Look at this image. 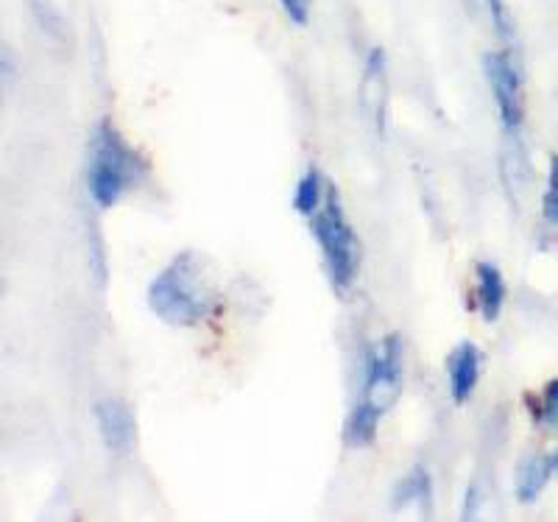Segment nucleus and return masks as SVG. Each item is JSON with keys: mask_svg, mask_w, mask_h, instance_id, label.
Segmentation results:
<instances>
[{"mask_svg": "<svg viewBox=\"0 0 558 522\" xmlns=\"http://www.w3.org/2000/svg\"><path fill=\"white\" fill-rule=\"evenodd\" d=\"M313 235H316L318 248H322L330 280L338 291L352 288L361 271V241H357L352 223L347 221L341 196L332 185H327L324 202L313 216Z\"/></svg>", "mask_w": 558, "mask_h": 522, "instance_id": "4", "label": "nucleus"}, {"mask_svg": "<svg viewBox=\"0 0 558 522\" xmlns=\"http://www.w3.org/2000/svg\"><path fill=\"white\" fill-rule=\"evenodd\" d=\"M483 71H486L492 93H495L497 112H500V123L508 134L520 132L522 121H525V107H522V73L517 59L508 51L486 53L483 59Z\"/></svg>", "mask_w": 558, "mask_h": 522, "instance_id": "5", "label": "nucleus"}, {"mask_svg": "<svg viewBox=\"0 0 558 522\" xmlns=\"http://www.w3.org/2000/svg\"><path fill=\"white\" fill-rule=\"evenodd\" d=\"M477 300H481V316L486 321H497L506 302V280L495 263H477Z\"/></svg>", "mask_w": 558, "mask_h": 522, "instance_id": "8", "label": "nucleus"}, {"mask_svg": "<svg viewBox=\"0 0 558 522\" xmlns=\"http://www.w3.org/2000/svg\"><path fill=\"white\" fill-rule=\"evenodd\" d=\"M148 307L171 327H196L216 311V291L207 277V263L196 252L173 257L148 286Z\"/></svg>", "mask_w": 558, "mask_h": 522, "instance_id": "1", "label": "nucleus"}, {"mask_svg": "<svg viewBox=\"0 0 558 522\" xmlns=\"http://www.w3.org/2000/svg\"><path fill=\"white\" fill-rule=\"evenodd\" d=\"M542 213L550 223L558 227V154L550 157V177H547V193L542 202Z\"/></svg>", "mask_w": 558, "mask_h": 522, "instance_id": "13", "label": "nucleus"}, {"mask_svg": "<svg viewBox=\"0 0 558 522\" xmlns=\"http://www.w3.org/2000/svg\"><path fill=\"white\" fill-rule=\"evenodd\" d=\"M286 14L291 17V23L296 26H307V20H311V0H279Z\"/></svg>", "mask_w": 558, "mask_h": 522, "instance_id": "16", "label": "nucleus"}, {"mask_svg": "<svg viewBox=\"0 0 558 522\" xmlns=\"http://www.w3.org/2000/svg\"><path fill=\"white\" fill-rule=\"evenodd\" d=\"M363 101L377 109V129L386 123V53L383 48H372L366 57V76H363Z\"/></svg>", "mask_w": 558, "mask_h": 522, "instance_id": "9", "label": "nucleus"}, {"mask_svg": "<svg viewBox=\"0 0 558 522\" xmlns=\"http://www.w3.org/2000/svg\"><path fill=\"white\" fill-rule=\"evenodd\" d=\"M402 391V338L400 332L383 338L377 350L366 357V383L363 397L343 427V441L352 447L372 445L377 436L383 414L393 408Z\"/></svg>", "mask_w": 558, "mask_h": 522, "instance_id": "2", "label": "nucleus"}, {"mask_svg": "<svg viewBox=\"0 0 558 522\" xmlns=\"http://www.w3.org/2000/svg\"><path fill=\"white\" fill-rule=\"evenodd\" d=\"M148 177L146 160L129 146L121 132L101 121L89 137L87 191L98 207H112Z\"/></svg>", "mask_w": 558, "mask_h": 522, "instance_id": "3", "label": "nucleus"}, {"mask_svg": "<svg viewBox=\"0 0 558 522\" xmlns=\"http://www.w3.org/2000/svg\"><path fill=\"white\" fill-rule=\"evenodd\" d=\"M481 350L472 341H461L450 355V394L456 405H463L481 380Z\"/></svg>", "mask_w": 558, "mask_h": 522, "instance_id": "7", "label": "nucleus"}, {"mask_svg": "<svg viewBox=\"0 0 558 522\" xmlns=\"http://www.w3.org/2000/svg\"><path fill=\"white\" fill-rule=\"evenodd\" d=\"M553 466H556V470H558V450L553 452Z\"/></svg>", "mask_w": 558, "mask_h": 522, "instance_id": "17", "label": "nucleus"}, {"mask_svg": "<svg viewBox=\"0 0 558 522\" xmlns=\"http://www.w3.org/2000/svg\"><path fill=\"white\" fill-rule=\"evenodd\" d=\"M324 193H327V182L322 179V173L316 168H307L305 177L299 179L296 193H293V210L299 216L313 218L318 213V207H322Z\"/></svg>", "mask_w": 558, "mask_h": 522, "instance_id": "12", "label": "nucleus"}, {"mask_svg": "<svg viewBox=\"0 0 558 522\" xmlns=\"http://www.w3.org/2000/svg\"><path fill=\"white\" fill-rule=\"evenodd\" d=\"M486 7H488V14H492V23H495L497 34L511 39V20H508L506 3H502V0H486Z\"/></svg>", "mask_w": 558, "mask_h": 522, "instance_id": "15", "label": "nucleus"}, {"mask_svg": "<svg viewBox=\"0 0 558 522\" xmlns=\"http://www.w3.org/2000/svg\"><path fill=\"white\" fill-rule=\"evenodd\" d=\"M539 420L545 425L558 427V377L556 380L547 383L545 397H542V411H539Z\"/></svg>", "mask_w": 558, "mask_h": 522, "instance_id": "14", "label": "nucleus"}, {"mask_svg": "<svg viewBox=\"0 0 558 522\" xmlns=\"http://www.w3.org/2000/svg\"><path fill=\"white\" fill-rule=\"evenodd\" d=\"M96 420L98 430H101L104 445L112 452H129L134 447V416L129 411V405L118 397H107L96 405Z\"/></svg>", "mask_w": 558, "mask_h": 522, "instance_id": "6", "label": "nucleus"}, {"mask_svg": "<svg viewBox=\"0 0 558 522\" xmlns=\"http://www.w3.org/2000/svg\"><path fill=\"white\" fill-rule=\"evenodd\" d=\"M430 497H433L430 475H427L425 466H413L405 478L397 484V489H393V506H397V509H402V506L413 503V506H422V509H427V506H430Z\"/></svg>", "mask_w": 558, "mask_h": 522, "instance_id": "11", "label": "nucleus"}, {"mask_svg": "<svg viewBox=\"0 0 558 522\" xmlns=\"http://www.w3.org/2000/svg\"><path fill=\"white\" fill-rule=\"evenodd\" d=\"M556 470L553 466V456H531L520 464V472H517V500L520 503H533L539 491L545 489L550 472Z\"/></svg>", "mask_w": 558, "mask_h": 522, "instance_id": "10", "label": "nucleus"}]
</instances>
